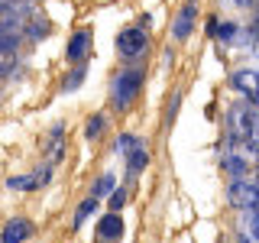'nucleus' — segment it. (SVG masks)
Segmentation results:
<instances>
[{
  "instance_id": "nucleus-2",
  "label": "nucleus",
  "mask_w": 259,
  "mask_h": 243,
  "mask_svg": "<svg viewBox=\"0 0 259 243\" xmlns=\"http://www.w3.org/2000/svg\"><path fill=\"white\" fill-rule=\"evenodd\" d=\"M227 198L233 201V208L259 211V182L256 178H233L227 188Z\"/></svg>"
},
{
  "instance_id": "nucleus-11",
  "label": "nucleus",
  "mask_w": 259,
  "mask_h": 243,
  "mask_svg": "<svg viewBox=\"0 0 259 243\" xmlns=\"http://www.w3.org/2000/svg\"><path fill=\"white\" fill-rule=\"evenodd\" d=\"M16 68V52H13V39L0 43V78H7Z\"/></svg>"
},
{
  "instance_id": "nucleus-1",
  "label": "nucleus",
  "mask_w": 259,
  "mask_h": 243,
  "mask_svg": "<svg viewBox=\"0 0 259 243\" xmlns=\"http://www.w3.org/2000/svg\"><path fill=\"white\" fill-rule=\"evenodd\" d=\"M143 88V71H120L117 81H113V104L117 110H130Z\"/></svg>"
},
{
  "instance_id": "nucleus-8",
  "label": "nucleus",
  "mask_w": 259,
  "mask_h": 243,
  "mask_svg": "<svg viewBox=\"0 0 259 243\" xmlns=\"http://www.w3.org/2000/svg\"><path fill=\"white\" fill-rule=\"evenodd\" d=\"M88 52H91V29H78L75 36L68 39V49H65V59L68 62H84Z\"/></svg>"
},
{
  "instance_id": "nucleus-24",
  "label": "nucleus",
  "mask_w": 259,
  "mask_h": 243,
  "mask_svg": "<svg viewBox=\"0 0 259 243\" xmlns=\"http://www.w3.org/2000/svg\"><path fill=\"white\" fill-rule=\"evenodd\" d=\"M227 4H237V7H249L253 0H227Z\"/></svg>"
},
{
  "instance_id": "nucleus-21",
  "label": "nucleus",
  "mask_w": 259,
  "mask_h": 243,
  "mask_svg": "<svg viewBox=\"0 0 259 243\" xmlns=\"http://www.w3.org/2000/svg\"><path fill=\"white\" fill-rule=\"evenodd\" d=\"M81 78H84V71H81V68L75 71V75H68V81H65V91H75V88L81 85Z\"/></svg>"
},
{
  "instance_id": "nucleus-6",
  "label": "nucleus",
  "mask_w": 259,
  "mask_h": 243,
  "mask_svg": "<svg viewBox=\"0 0 259 243\" xmlns=\"http://www.w3.org/2000/svg\"><path fill=\"white\" fill-rule=\"evenodd\" d=\"M32 221L26 217H10V221L4 224V230H0V243H26L32 237Z\"/></svg>"
},
{
  "instance_id": "nucleus-3",
  "label": "nucleus",
  "mask_w": 259,
  "mask_h": 243,
  "mask_svg": "<svg viewBox=\"0 0 259 243\" xmlns=\"http://www.w3.org/2000/svg\"><path fill=\"white\" fill-rule=\"evenodd\" d=\"M146 49H149V36H146V29H140V26H130L117 36V52L123 55V59H140Z\"/></svg>"
},
{
  "instance_id": "nucleus-22",
  "label": "nucleus",
  "mask_w": 259,
  "mask_h": 243,
  "mask_svg": "<svg viewBox=\"0 0 259 243\" xmlns=\"http://www.w3.org/2000/svg\"><path fill=\"white\" fill-rule=\"evenodd\" d=\"M249 230L259 237V211H253V217H249Z\"/></svg>"
},
{
  "instance_id": "nucleus-9",
  "label": "nucleus",
  "mask_w": 259,
  "mask_h": 243,
  "mask_svg": "<svg viewBox=\"0 0 259 243\" xmlns=\"http://www.w3.org/2000/svg\"><path fill=\"white\" fill-rule=\"evenodd\" d=\"M120 233H123V217H120L117 211H110V214H104L101 221H97V237H101L104 243L120 240Z\"/></svg>"
},
{
  "instance_id": "nucleus-19",
  "label": "nucleus",
  "mask_w": 259,
  "mask_h": 243,
  "mask_svg": "<svg viewBox=\"0 0 259 243\" xmlns=\"http://www.w3.org/2000/svg\"><path fill=\"white\" fill-rule=\"evenodd\" d=\"M246 143H249V149H253V152H259V113H256L253 127H249V136H246Z\"/></svg>"
},
{
  "instance_id": "nucleus-20",
  "label": "nucleus",
  "mask_w": 259,
  "mask_h": 243,
  "mask_svg": "<svg viewBox=\"0 0 259 243\" xmlns=\"http://www.w3.org/2000/svg\"><path fill=\"white\" fill-rule=\"evenodd\" d=\"M136 146H140V136H133V133H123V136H120V149H123V152L136 149Z\"/></svg>"
},
{
  "instance_id": "nucleus-10",
  "label": "nucleus",
  "mask_w": 259,
  "mask_h": 243,
  "mask_svg": "<svg viewBox=\"0 0 259 243\" xmlns=\"http://www.w3.org/2000/svg\"><path fill=\"white\" fill-rule=\"evenodd\" d=\"M194 16H198V10H194V4H185L182 13L175 16V26H172V36L175 39H188L191 29H194Z\"/></svg>"
},
{
  "instance_id": "nucleus-15",
  "label": "nucleus",
  "mask_w": 259,
  "mask_h": 243,
  "mask_svg": "<svg viewBox=\"0 0 259 243\" xmlns=\"http://www.w3.org/2000/svg\"><path fill=\"white\" fill-rule=\"evenodd\" d=\"M104 124H107V120H104V113H91V117H88V124H84V136H88V140H97V136H101V130H104Z\"/></svg>"
},
{
  "instance_id": "nucleus-12",
  "label": "nucleus",
  "mask_w": 259,
  "mask_h": 243,
  "mask_svg": "<svg viewBox=\"0 0 259 243\" xmlns=\"http://www.w3.org/2000/svg\"><path fill=\"white\" fill-rule=\"evenodd\" d=\"M210 32H214L221 43H233L237 32H240V26H237V23H217V20H210Z\"/></svg>"
},
{
  "instance_id": "nucleus-4",
  "label": "nucleus",
  "mask_w": 259,
  "mask_h": 243,
  "mask_svg": "<svg viewBox=\"0 0 259 243\" xmlns=\"http://www.w3.org/2000/svg\"><path fill=\"white\" fill-rule=\"evenodd\" d=\"M230 85L237 88V91L246 97L249 104H259V71H256V68H240V71H233Z\"/></svg>"
},
{
  "instance_id": "nucleus-7",
  "label": "nucleus",
  "mask_w": 259,
  "mask_h": 243,
  "mask_svg": "<svg viewBox=\"0 0 259 243\" xmlns=\"http://www.w3.org/2000/svg\"><path fill=\"white\" fill-rule=\"evenodd\" d=\"M253 120H256V110H249V107H233L230 117H227L230 136H237V140H246V136H249V127H253Z\"/></svg>"
},
{
  "instance_id": "nucleus-18",
  "label": "nucleus",
  "mask_w": 259,
  "mask_h": 243,
  "mask_svg": "<svg viewBox=\"0 0 259 243\" xmlns=\"http://www.w3.org/2000/svg\"><path fill=\"white\" fill-rule=\"evenodd\" d=\"M126 205V188H113L110 191V211H120Z\"/></svg>"
},
{
  "instance_id": "nucleus-17",
  "label": "nucleus",
  "mask_w": 259,
  "mask_h": 243,
  "mask_svg": "<svg viewBox=\"0 0 259 243\" xmlns=\"http://www.w3.org/2000/svg\"><path fill=\"white\" fill-rule=\"evenodd\" d=\"M224 169L230 175H243V172H246V162H243L240 156H224Z\"/></svg>"
},
{
  "instance_id": "nucleus-13",
  "label": "nucleus",
  "mask_w": 259,
  "mask_h": 243,
  "mask_svg": "<svg viewBox=\"0 0 259 243\" xmlns=\"http://www.w3.org/2000/svg\"><path fill=\"white\" fill-rule=\"evenodd\" d=\"M146 162H149V152L143 149V143L136 146V149H130V152H126V169H133V172L146 169Z\"/></svg>"
},
{
  "instance_id": "nucleus-14",
  "label": "nucleus",
  "mask_w": 259,
  "mask_h": 243,
  "mask_svg": "<svg viewBox=\"0 0 259 243\" xmlns=\"http://www.w3.org/2000/svg\"><path fill=\"white\" fill-rule=\"evenodd\" d=\"M113 188H117V178H113V175H101L94 182V188H91V198H104V194H110Z\"/></svg>"
},
{
  "instance_id": "nucleus-5",
  "label": "nucleus",
  "mask_w": 259,
  "mask_h": 243,
  "mask_svg": "<svg viewBox=\"0 0 259 243\" xmlns=\"http://www.w3.org/2000/svg\"><path fill=\"white\" fill-rule=\"evenodd\" d=\"M49 178H52V166H42L39 172H32V175L7 178V188H10V191H36V188H42V185H49Z\"/></svg>"
},
{
  "instance_id": "nucleus-23",
  "label": "nucleus",
  "mask_w": 259,
  "mask_h": 243,
  "mask_svg": "<svg viewBox=\"0 0 259 243\" xmlns=\"http://www.w3.org/2000/svg\"><path fill=\"white\" fill-rule=\"evenodd\" d=\"M240 243H259V237H256L253 230H249V233H243V237H240Z\"/></svg>"
},
{
  "instance_id": "nucleus-16",
  "label": "nucleus",
  "mask_w": 259,
  "mask_h": 243,
  "mask_svg": "<svg viewBox=\"0 0 259 243\" xmlns=\"http://www.w3.org/2000/svg\"><path fill=\"white\" fill-rule=\"evenodd\" d=\"M94 208H97V198H88V201H81L78 205V211H75V227H81L88 221V217L94 214Z\"/></svg>"
}]
</instances>
